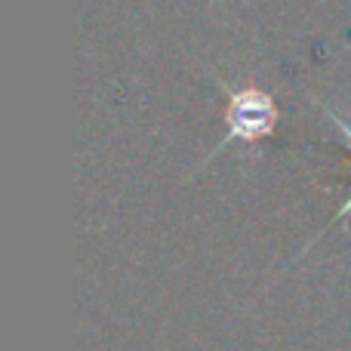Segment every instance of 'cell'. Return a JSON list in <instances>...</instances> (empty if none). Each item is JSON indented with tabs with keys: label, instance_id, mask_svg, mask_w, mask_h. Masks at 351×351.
<instances>
[{
	"label": "cell",
	"instance_id": "2",
	"mask_svg": "<svg viewBox=\"0 0 351 351\" xmlns=\"http://www.w3.org/2000/svg\"><path fill=\"white\" fill-rule=\"evenodd\" d=\"M346 213H351V194H348V197H346V200H342V206H339V210H336L333 222H336V219H342V216H346Z\"/></svg>",
	"mask_w": 351,
	"mask_h": 351
},
{
	"label": "cell",
	"instance_id": "1",
	"mask_svg": "<svg viewBox=\"0 0 351 351\" xmlns=\"http://www.w3.org/2000/svg\"><path fill=\"white\" fill-rule=\"evenodd\" d=\"M219 86H222L225 99H228V105H225V123H228V130H225L222 142L204 158V164L237 139L259 142V139H265V136H271L274 127H278V117H280L278 102H274L268 93H262L259 86H253V84L234 86V84H228V80H219Z\"/></svg>",
	"mask_w": 351,
	"mask_h": 351
}]
</instances>
